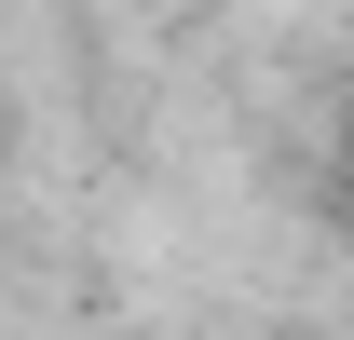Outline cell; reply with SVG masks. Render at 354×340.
<instances>
[{"mask_svg": "<svg viewBox=\"0 0 354 340\" xmlns=\"http://www.w3.org/2000/svg\"><path fill=\"white\" fill-rule=\"evenodd\" d=\"M0 136H14V123H0Z\"/></svg>", "mask_w": 354, "mask_h": 340, "instance_id": "obj_1", "label": "cell"}, {"mask_svg": "<svg viewBox=\"0 0 354 340\" xmlns=\"http://www.w3.org/2000/svg\"><path fill=\"white\" fill-rule=\"evenodd\" d=\"M341 150H354V136H341Z\"/></svg>", "mask_w": 354, "mask_h": 340, "instance_id": "obj_2", "label": "cell"}]
</instances>
